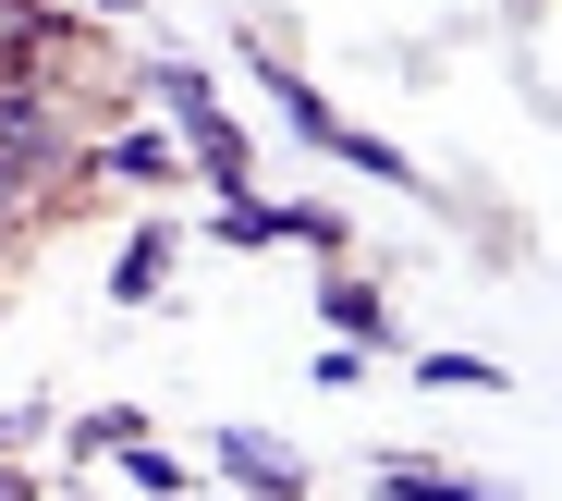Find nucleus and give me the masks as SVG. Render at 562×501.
Returning a JSON list of instances; mask_svg holds the SVG:
<instances>
[{
	"label": "nucleus",
	"mask_w": 562,
	"mask_h": 501,
	"mask_svg": "<svg viewBox=\"0 0 562 501\" xmlns=\"http://www.w3.org/2000/svg\"><path fill=\"white\" fill-rule=\"evenodd\" d=\"M86 183L159 196V183H183V135H159V123H135V135H86ZM86 183H74V196H86Z\"/></svg>",
	"instance_id": "obj_1"
},
{
	"label": "nucleus",
	"mask_w": 562,
	"mask_h": 501,
	"mask_svg": "<svg viewBox=\"0 0 562 501\" xmlns=\"http://www.w3.org/2000/svg\"><path fill=\"white\" fill-rule=\"evenodd\" d=\"M209 465H221L245 501H306V453H294V441H269V428H221Z\"/></svg>",
	"instance_id": "obj_2"
},
{
	"label": "nucleus",
	"mask_w": 562,
	"mask_h": 501,
	"mask_svg": "<svg viewBox=\"0 0 562 501\" xmlns=\"http://www.w3.org/2000/svg\"><path fill=\"white\" fill-rule=\"evenodd\" d=\"M183 171L221 183V196H257V147H245L233 123H196V135H183Z\"/></svg>",
	"instance_id": "obj_3"
},
{
	"label": "nucleus",
	"mask_w": 562,
	"mask_h": 501,
	"mask_svg": "<svg viewBox=\"0 0 562 501\" xmlns=\"http://www.w3.org/2000/svg\"><path fill=\"white\" fill-rule=\"evenodd\" d=\"M318 319H330V343H380V331H392L380 281H355V269H330V281H318Z\"/></svg>",
	"instance_id": "obj_4"
},
{
	"label": "nucleus",
	"mask_w": 562,
	"mask_h": 501,
	"mask_svg": "<svg viewBox=\"0 0 562 501\" xmlns=\"http://www.w3.org/2000/svg\"><path fill=\"white\" fill-rule=\"evenodd\" d=\"M147 98L171 111V135H196V123H221V86H209L196 62H147Z\"/></svg>",
	"instance_id": "obj_5"
},
{
	"label": "nucleus",
	"mask_w": 562,
	"mask_h": 501,
	"mask_svg": "<svg viewBox=\"0 0 562 501\" xmlns=\"http://www.w3.org/2000/svg\"><path fill=\"white\" fill-rule=\"evenodd\" d=\"M257 74H269V98H281V123H294L306 147H330V135H342V123H330V98H318L306 74H281V62H257Z\"/></svg>",
	"instance_id": "obj_6"
},
{
	"label": "nucleus",
	"mask_w": 562,
	"mask_h": 501,
	"mask_svg": "<svg viewBox=\"0 0 562 501\" xmlns=\"http://www.w3.org/2000/svg\"><path fill=\"white\" fill-rule=\"evenodd\" d=\"M159 281H171V233L147 221V233L123 245V269H111V293H123V307H147V293H159Z\"/></svg>",
	"instance_id": "obj_7"
},
{
	"label": "nucleus",
	"mask_w": 562,
	"mask_h": 501,
	"mask_svg": "<svg viewBox=\"0 0 562 501\" xmlns=\"http://www.w3.org/2000/svg\"><path fill=\"white\" fill-rule=\"evenodd\" d=\"M380 501H502V489H477V477H428V465H380Z\"/></svg>",
	"instance_id": "obj_8"
},
{
	"label": "nucleus",
	"mask_w": 562,
	"mask_h": 501,
	"mask_svg": "<svg viewBox=\"0 0 562 501\" xmlns=\"http://www.w3.org/2000/svg\"><path fill=\"white\" fill-rule=\"evenodd\" d=\"M37 221H49V183H25L13 159H0V245H25Z\"/></svg>",
	"instance_id": "obj_9"
},
{
	"label": "nucleus",
	"mask_w": 562,
	"mask_h": 501,
	"mask_svg": "<svg viewBox=\"0 0 562 501\" xmlns=\"http://www.w3.org/2000/svg\"><path fill=\"white\" fill-rule=\"evenodd\" d=\"M147 441V416L135 404H99V416H74V453H135Z\"/></svg>",
	"instance_id": "obj_10"
},
{
	"label": "nucleus",
	"mask_w": 562,
	"mask_h": 501,
	"mask_svg": "<svg viewBox=\"0 0 562 501\" xmlns=\"http://www.w3.org/2000/svg\"><path fill=\"white\" fill-rule=\"evenodd\" d=\"M330 159H342V171H380V183H416L404 147H380V135H330Z\"/></svg>",
	"instance_id": "obj_11"
},
{
	"label": "nucleus",
	"mask_w": 562,
	"mask_h": 501,
	"mask_svg": "<svg viewBox=\"0 0 562 501\" xmlns=\"http://www.w3.org/2000/svg\"><path fill=\"white\" fill-rule=\"evenodd\" d=\"M416 379H428V391H502V367H490V355H428Z\"/></svg>",
	"instance_id": "obj_12"
},
{
	"label": "nucleus",
	"mask_w": 562,
	"mask_h": 501,
	"mask_svg": "<svg viewBox=\"0 0 562 501\" xmlns=\"http://www.w3.org/2000/svg\"><path fill=\"white\" fill-rule=\"evenodd\" d=\"M123 477H135V489H159V501H171V489H183V465H171V453H159V441H135V453H123Z\"/></svg>",
	"instance_id": "obj_13"
},
{
	"label": "nucleus",
	"mask_w": 562,
	"mask_h": 501,
	"mask_svg": "<svg viewBox=\"0 0 562 501\" xmlns=\"http://www.w3.org/2000/svg\"><path fill=\"white\" fill-rule=\"evenodd\" d=\"M0 501H37V477H13V465H0Z\"/></svg>",
	"instance_id": "obj_14"
},
{
	"label": "nucleus",
	"mask_w": 562,
	"mask_h": 501,
	"mask_svg": "<svg viewBox=\"0 0 562 501\" xmlns=\"http://www.w3.org/2000/svg\"><path fill=\"white\" fill-rule=\"evenodd\" d=\"M25 428H37V416H0V453H13V441H25Z\"/></svg>",
	"instance_id": "obj_15"
}]
</instances>
